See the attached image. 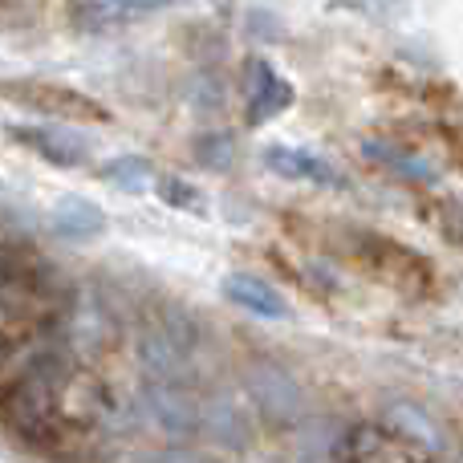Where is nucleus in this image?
Wrapping results in <instances>:
<instances>
[{"instance_id": "obj_1", "label": "nucleus", "mask_w": 463, "mask_h": 463, "mask_svg": "<svg viewBox=\"0 0 463 463\" xmlns=\"http://www.w3.org/2000/svg\"><path fill=\"white\" fill-rule=\"evenodd\" d=\"M0 94L16 98L21 106L37 114H49V118H78V122H110V110L94 102V98L78 94V90L53 86V81H8L0 86Z\"/></svg>"}, {"instance_id": "obj_2", "label": "nucleus", "mask_w": 463, "mask_h": 463, "mask_svg": "<svg viewBox=\"0 0 463 463\" xmlns=\"http://www.w3.org/2000/svg\"><path fill=\"white\" fill-rule=\"evenodd\" d=\"M293 106V86L272 70L269 61H252V90H248V122L260 127V122L277 118L280 110Z\"/></svg>"}, {"instance_id": "obj_3", "label": "nucleus", "mask_w": 463, "mask_h": 463, "mask_svg": "<svg viewBox=\"0 0 463 463\" xmlns=\"http://www.w3.org/2000/svg\"><path fill=\"white\" fill-rule=\"evenodd\" d=\"M8 138L24 143L29 151H37L41 159L57 163V167H78V163L90 159L86 143H78L73 135H65L57 127H8Z\"/></svg>"}, {"instance_id": "obj_4", "label": "nucleus", "mask_w": 463, "mask_h": 463, "mask_svg": "<svg viewBox=\"0 0 463 463\" xmlns=\"http://www.w3.org/2000/svg\"><path fill=\"white\" fill-rule=\"evenodd\" d=\"M224 297L232 305H240L244 313H256V317L264 321H280L288 317V301L277 293L272 285H264V280L248 277V272H232L224 280Z\"/></svg>"}, {"instance_id": "obj_5", "label": "nucleus", "mask_w": 463, "mask_h": 463, "mask_svg": "<svg viewBox=\"0 0 463 463\" xmlns=\"http://www.w3.org/2000/svg\"><path fill=\"white\" fill-rule=\"evenodd\" d=\"M260 159H264V167L277 171L280 179H305V184H321V187L337 184L334 171H329L326 163H321L317 155H309V151H293V146L272 143V146H264Z\"/></svg>"}, {"instance_id": "obj_6", "label": "nucleus", "mask_w": 463, "mask_h": 463, "mask_svg": "<svg viewBox=\"0 0 463 463\" xmlns=\"http://www.w3.org/2000/svg\"><path fill=\"white\" fill-rule=\"evenodd\" d=\"M53 228L70 240H90L106 228V216L94 200H86V195H65V200L53 208Z\"/></svg>"}, {"instance_id": "obj_7", "label": "nucleus", "mask_w": 463, "mask_h": 463, "mask_svg": "<svg viewBox=\"0 0 463 463\" xmlns=\"http://www.w3.org/2000/svg\"><path fill=\"white\" fill-rule=\"evenodd\" d=\"M155 0H78L73 5V21L86 29H106V24L135 21L138 13H146Z\"/></svg>"}, {"instance_id": "obj_8", "label": "nucleus", "mask_w": 463, "mask_h": 463, "mask_svg": "<svg viewBox=\"0 0 463 463\" xmlns=\"http://www.w3.org/2000/svg\"><path fill=\"white\" fill-rule=\"evenodd\" d=\"M151 407H155V419H159L167 431L187 435L195 427V407L175 391V386H159V391H151Z\"/></svg>"}, {"instance_id": "obj_9", "label": "nucleus", "mask_w": 463, "mask_h": 463, "mask_svg": "<svg viewBox=\"0 0 463 463\" xmlns=\"http://www.w3.org/2000/svg\"><path fill=\"white\" fill-rule=\"evenodd\" d=\"M102 175L110 179L114 187L130 192V195H143L146 187L155 184V167L143 159V155H118V159H110V163L102 167Z\"/></svg>"}, {"instance_id": "obj_10", "label": "nucleus", "mask_w": 463, "mask_h": 463, "mask_svg": "<svg viewBox=\"0 0 463 463\" xmlns=\"http://www.w3.org/2000/svg\"><path fill=\"white\" fill-rule=\"evenodd\" d=\"M252 391H256V399H260L264 407H272V411H280V399H285L288 407H297V386L288 383L280 370H260L256 383H252Z\"/></svg>"}, {"instance_id": "obj_11", "label": "nucleus", "mask_w": 463, "mask_h": 463, "mask_svg": "<svg viewBox=\"0 0 463 463\" xmlns=\"http://www.w3.org/2000/svg\"><path fill=\"white\" fill-rule=\"evenodd\" d=\"M200 163L212 171H224L232 163V138L228 135H208L200 138Z\"/></svg>"}, {"instance_id": "obj_12", "label": "nucleus", "mask_w": 463, "mask_h": 463, "mask_svg": "<svg viewBox=\"0 0 463 463\" xmlns=\"http://www.w3.org/2000/svg\"><path fill=\"white\" fill-rule=\"evenodd\" d=\"M159 195L171 203V208H200V192H195L192 184H184V179H163L159 184Z\"/></svg>"}, {"instance_id": "obj_13", "label": "nucleus", "mask_w": 463, "mask_h": 463, "mask_svg": "<svg viewBox=\"0 0 463 463\" xmlns=\"http://www.w3.org/2000/svg\"><path fill=\"white\" fill-rule=\"evenodd\" d=\"M163 463H208V459H200V456H187V451H175V456H167Z\"/></svg>"}]
</instances>
